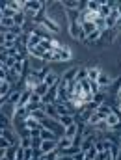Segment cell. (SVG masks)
Masks as SVG:
<instances>
[{
  "mask_svg": "<svg viewBox=\"0 0 121 160\" xmlns=\"http://www.w3.org/2000/svg\"><path fill=\"white\" fill-rule=\"evenodd\" d=\"M8 8H11L13 11H24V0H8Z\"/></svg>",
  "mask_w": 121,
  "mask_h": 160,
  "instance_id": "cell-16",
  "label": "cell"
},
{
  "mask_svg": "<svg viewBox=\"0 0 121 160\" xmlns=\"http://www.w3.org/2000/svg\"><path fill=\"white\" fill-rule=\"evenodd\" d=\"M39 43H41V38H39V36H36V34L32 32V34H30V38H28V43H26V52H30L32 48L39 47Z\"/></svg>",
  "mask_w": 121,
  "mask_h": 160,
  "instance_id": "cell-12",
  "label": "cell"
},
{
  "mask_svg": "<svg viewBox=\"0 0 121 160\" xmlns=\"http://www.w3.org/2000/svg\"><path fill=\"white\" fill-rule=\"evenodd\" d=\"M15 63H17V60H15L13 56H9V58H8V60L4 62V65H6V69H11V67H13Z\"/></svg>",
  "mask_w": 121,
  "mask_h": 160,
  "instance_id": "cell-38",
  "label": "cell"
},
{
  "mask_svg": "<svg viewBox=\"0 0 121 160\" xmlns=\"http://www.w3.org/2000/svg\"><path fill=\"white\" fill-rule=\"evenodd\" d=\"M4 43H6V39H4V32L0 30V45H4Z\"/></svg>",
  "mask_w": 121,
  "mask_h": 160,
  "instance_id": "cell-47",
  "label": "cell"
},
{
  "mask_svg": "<svg viewBox=\"0 0 121 160\" xmlns=\"http://www.w3.org/2000/svg\"><path fill=\"white\" fill-rule=\"evenodd\" d=\"M30 118H34L36 121H39V123H43V121L47 119V114H45V110H43V108H38V110L30 112Z\"/></svg>",
  "mask_w": 121,
  "mask_h": 160,
  "instance_id": "cell-23",
  "label": "cell"
},
{
  "mask_svg": "<svg viewBox=\"0 0 121 160\" xmlns=\"http://www.w3.org/2000/svg\"><path fill=\"white\" fill-rule=\"evenodd\" d=\"M21 140H19V147H24V149H28V147H32V136H19Z\"/></svg>",
  "mask_w": 121,
  "mask_h": 160,
  "instance_id": "cell-27",
  "label": "cell"
},
{
  "mask_svg": "<svg viewBox=\"0 0 121 160\" xmlns=\"http://www.w3.org/2000/svg\"><path fill=\"white\" fill-rule=\"evenodd\" d=\"M0 128H2V130H6V128H11V119H8V118L0 116Z\"/></svg>",
  "mask_w": 121,
  "mask_h": 160,
  "instance_id": "cell-34",
  "label": "cell"
},
{
  "mask_svg": "<svg viewBox=\"0 0 121 160\" xmlns=\"http://www.w3.org/2000/svg\"><path fill=\"white\" fill-rule=\"evenodd\" d=\"M24 127H26L28 130H34V128L41 127V123H39V121H36L34 118H28V119H24Z\"/></svg>",
  "mask_w": 121,
  "mask_h": 160,
  "instance_id": "cell-28",
  "label": "cell"
},
{
  "mask_svg": "<svg viewBox=\"0 0 121 160\" xmlns=\"http://www.w3.org/2000/svg\"><path fill=\"white\" fill-rule=\"evenodd\" d=\"M9 145H11V143H9V142L4 138V136H0V147H2V149H8Z\"/></svg>",
  "mask_w": 121,
  "mask_h": 160,
  "instance_id": "cell-43",
  "label": "cell"
},
{
  "mask_svg": "<svg viewBox=\"0 0 121 160\" xmlns=\"http://www.w3.org/2000/svg\"><path fill=\"white\" fill-rule=\"evenodd\" d=\"M110 11H112V8L106 4V0H101V9H99V17H103V19H106L108 15H110Z\"/></svg>",
  "mask_w": 121,
  "mask_h": 160,
  "instance_id": "cell-22",
  "label": "cell"
},
{
  "mask_svg": "<svg viewBox=\"0 0 121 160\" xmlns=\"http://www.w3.org/2000/svg\"><path fill=\"white\" fill-rule=\"evenodd\" d=\"M97 128H99V130H106V128H108V125H106V121H99V125H97Z\"/></svg>",
  "mask_w": 121,
  "mask_h": 160,
  "instance_id": "cell-44",
  "label": "cell"
},
{
  "mask_svg": "<svg viewBox=\"0 0 121 160\" xmlns=\"http://www.w3.org/2000/svg\"><path fill=\"white\" fill-rule=\"evenodd\" d=\"M39 138L43 140V142H47V140H60L52 130H48V128H45V127H41V134H39Z\"/></svg>",
  "mask_w": 121,
  "mask_h": 160,
  "instance_id": "cell-17",
  "label": "cell"
},
{
  "mask_svg": "<svg viewBox=\"0 0 121 160\" xmlns=\"http://www.w3.org/2000/svg\"><path fill=\"white\" fill-rule=\"evenodd\" d=\"M4 157H6V149H2V147H0V158H4Z\"/></svg>",
  "mask_w": 121,
  "mask_h": 160,
  "instance_id": "cell-48",
  "label": "cell"
},
{
  "mask_svg": "<svg viewBox=\"0 0 121 160\" xmlns=\"http://www.w3.org/2000/svg\"><path fill=\"white\" fill-rule=\"evenodd\" d=\"M41 143H43V140H41L39 136L38 138H32V149H39Z\"/></svg>",
  "mask_w": 121,
  "mask_h": 160,
  "instance_id": "cell-39",
  "label": "cell"
},
{
  "mask_svg": "<svg viewBox=\"0 0 121 160\" xmlns=\"http://www.w3.org/2000/svg\"><path fill=\"white\" fill-rule=\"evenodd\" d=\"M118 101H121V88L118 89Z\"/></svg>",
  "mask_w": 121,
  "mask_h": 160,
  "instance_id": "cell-49",
  "label": "cell"
},
{
  "mask_svg": "<svg viewBox=\"0 0 121 160\" xmlns=\"http://www.w3.org/2000/svg\"><path fill=\"white\" fill-rule=\"evenodd\" d=\"M4 67H6V65H4V62L0 60V69H4Z\"/></svg>",
  "mask_w": 121,
  "mask_h": 160,
  "instance_id": "cell-51",
  "label": "cell"
},
{
  "mask_svg": "<svg viewBox=\"0 0 121 160\" xmlns=\"http://www.w3.org/2000/svg\"><path fill=\"white\" fill-rule=\"evenodd\" d=\"M2 134H4V130H2V128H0V136H2Z\"/></svg>",
  "mask_w": 121,
  "mask_h": 160,
  "instance_id": "cell-54",
  "label": "cell"
},
{
  "mask_svg": "<svg viewBox=\"0 0 121 160\" xmlns=\"http://www.w3.org/2000/svg\"><path fill=\"white\" fill-rule=\"evenodd\" d=\"M97 84L101 86V91H104L106 88H110V84H112V78H110V75L103 71V73L99 75V78H97Z\"/></svg>",
  "mask_w": 121,
  "mask_h": 160,
  "instance_id": "cell-7",
  "label": "cell"
},
{
  "mask_svg": "<svg viewBox=\"0 0 121 160\" xmlns=\"http://www.w3.org/2000/svg\"><path fill=\"white\" fill-rule=\"evenodd\" d=\"M84 160H93V158H88V157H86V158H84Z\"/></svg>",
  "mask_w": 121,
  "mask_h": 160,
  "instance_id": "cell-56",
  "label": "cell"
},
{
  "mask_svg": "<svg viewBox=\"0 0 121 160\" xmlns=\"http://www.w3.org/2000/svg\"><path fill=\"white\" fill-rule=\"evenodd\" d=\"M28 118H30V110L26 106H17L15 108V118L13 119H21L24 123V119H28Z\"/></svg>",
  "mask_w": 121,
  "mask_h": 160,
  "instance_id": "cell-9",
  "label": "cell"
},
{
  "mask_svg": "<svg viewBox=\"0 0 121 160\" xmlns=\"http://www.w3.org/2000/svg\"><path fill=\"white\" fill-rule=\"evenodd\" d=\"M112 143H114V142H110V140H99V142H95V149H97L99 153H104V151H110Z\"/></svg>",
  "mask_w": 121,
  "mask_h": 160,
  "instance_id": "cell-13",
  "label": "cell"
},
{
  "mask_svg": "<svg viewBox=\"0 0 121 160\" xmlns=\"http://www.w3.org/2000/svg\"><path fill=\"white\" fill-rule=\"evenodd\" d=\"M80 28H82V32L86 34V38L89 36V34H93L97 28H95V22H89V21H86V22H82L80 24Z\"/></svg>",
  "mask_w": 121,
  "mask_h": 160,
  "instance_id": "cell-21",
  "label": "cell"
},
{
  "mask_svg": "<svg viewBox=\"0 0 121 160\" xmlns=\"http://www.w3.org/2000/svg\"><path fill=\"white\" fill-rule=\"evenodd\" d=\"M60 155V151H52V153H47V155H41L39 160H56Z\"/></svg>",
  "mask_w": 121,
  "mask_h": 160,
  "instance_id": "cell-35",
  "label": "cell"
},
{
  "mask_svg": "<svg viewBox=\"0 0 121 160\" xmlns=\"http://www.w3.org/2000/svg\"><path fill=\"white\" fill-rule=\"evenodd\" d=\"M84 80H88V67H78L77 82H84Z\"/></svg>",
  "mask_w": 121,
  "mask_h": 160,
  "instance_id": "cell-31",
  "label": "cell"
},
{
  "mask_svg": "<svg viewBox=\"0 0 121 160\" xmlns=\"http://www.w3.org/2000/svg\"><path fill=\"white\" fill-rule=\"evenodd\" d=\"M75 145V140H71V138H65V136H62L60 140H58V151L62 153V151H67L69 147H73Z\"/></svg>",
  "mask_w": 121,
  "mask_h": 160,
  "instance_id": "cell-8",
  "label": "cell"
},
{
  "mask_svg": "<svg viewBox=\"0 0 121 160\" xmlns=\"http://www.w3.org/2000/svg\"><path fill=\"white\" fill-rule=\"evenodd\" d=\"M17 147H19V145H9V147L6 149V158H9V160L17 158Z\"/></svg>",
  "mask_w": 121,
  "mask_h": 160,
  "instance_id": "cell-29",
  "label": "cell"
},
{
  "mask_svg": "<svg viewBox=\"0 0 121 160\" xmlns=\"http://www.w3.org/2000/svg\"><path fill=\"white\" fill-rule=\"evenodd\" d=\"M118 11H119V15H121V2H118Z\"/></svg>",
  "mask_w": 121,
  "mask_h": 160,
  "instance_id": "cell-50",
  "label": "cell"
},
{
  "mask_svg": "<svg viewBox=\"0 0 121 160\" xmlns=\"http://www.w3.org/2000/svg\"><path fill=\"white\" fill-rule=\"evenodd\" d=\"M34 93H36V95H39L41 99H43V97L48 93V86H47L45 82H41V84H38V86L34 88Z\"/></svg>",
  "mask_w": 121,
  "mask_h": 160,
  "instance_id": "cell-24",
  "label": "cell"
},
{
  "mask_svg": "<svg viewBox=\"0 0 121 160\" xmlns=\"http://www.w3.org/2000/svg\"><path fill=\"white\" fill-rule=\"evenodd\" d=\"M101 73H103V69H99V67H88V80L89 82H97Z\"/></svg>",
  "mask_w": 121,
  "mask_h": 160,
  "instance_id": "cell-18",
  "label": "cell"
},
{
  "mask_svg": "<svg viewBox=\"0 0 121 160\" xmlns=\"http://www.w3.org/2000/svg\"><path fill=\"white\" fill-rule=\"evenodd\" d=\"M93 99H95V104H103V102H104V95H103V93L93 95Z\"/></svg>",
  "mask_w": 121,
  "mask_h": 160,
  "instance_id": "cell-41",
  "label": "cell"
},
{
  "mask_svg": "<svg viewBox=\"0 0 121 160\" xmlns=\"http://www.w3.org/2000/svg\"><path fill=\"white\" fill-rule=\"evenodd\" d=\"M99 121H101L99 114H97V112H93V116L89 118V121H88V123H89V125H93V127H97V125H99Z\"/></svg>",
  "mask_w": 121,
  "mask_h": 160,
  "instance_id": "cell-37",
  "label": "cell"
},
{
  "mask_svg": "<svg viewBox=\"0 0 121 160\" xmlns=\"http://www.w3.org/2000/svg\"><path fill=\"white\" fill-rule=\"evenodd\" d=\"M84 158H86V153H82L80 149H78V151L73 155V160H84Z\"/></svg>",
  "mask_w": 121,
  "mask_h": 160,
  "instance_id": "cell-42",
  "label": "cell"
},
{
  "mask_svg": "<svg viewBox=\"0 0 121 160\" xmlns=\"http://www.w3.org/2000/svg\"><path fill=\"white\" fill-rule=\"evenodd\" d=\"M15 160H26V149L24 147H17V158Z\"/></svg>",
  "mask_w": 121,
  "mask_h": 160,
  "instance_id": "cell-36",
  "label": "cell"
},
{
  "mask_svg": "<svg viewBox=\"0 0 121 160\" xmlns=\"http://www.w3.org/2000/svg\"><path fill=\"white\" fill-rule=\"evenodd\" d=\"M60 80H62V78H60V77H58V75H56L54 71H50V73H48V75L45 77V80H43V82H45V84H47L48 88H52V86H56V84H58Z\"/></svg>",
  "mask_w": 121,
  "mask_h": 160,
  "instance_id": "cell-15",
  "label": "cell"
},
{
  "mask_svg": "<svg viewBox=\"0 0 121 160\" xmlns=\"http://www.w3.org/2000/svg\"><path fill=\"white\" fill-rule=\"evenodd\" d=\"M39 47L45 52H52V39H41Z\"/></svg>",
  "mask_w": 121,
  "mask_h": 160,
  "instance_id": "cell-33",
  "label": "cell"
},
{
  "mask_svg": "<svg viewBox=\"0 0 121 160\" xmlns=\"http://www.w3.org/2000/svg\"><path fill=\"white\" fill-rule=\"evenodd\" d=\"M41 24H43L45 30H48V32H52V34H58V32H60V24H58L54 19H50V17L41 19Z\"/></svg>",
  "mask_w": 121,
  "mask_h": 160,
  "instance_id": "cell-2",
  "label": "cell"
},
{
  "mask_svg": "<svg viewBox=\"0 0 121 160\" xmlns=\"http://www.w3.org/2000/svg\"><path fill=\"white\" fill-rule=\"evenodd\" d=\"M95 28H97V30H101V32H104V30H106V19L97 17V19H95Z\"/></svg>",
  "mask_w": 121,
  "mask_h": 160,
  "instance_id": "cell-32",
  "label": "cell"
},
{
  "mask_svg": "<svg viewBox=\"0 0 121 160\" xmlns=\"http://www.w3.org/2000/svg\"><path fill=\"white\" fill-rule=\"evenodd\" d=\"M56 160H73V157H71V155H58Z\"/></svg>",
  "mask_w": 121,
  "mask_h": 160,
  "instance_id": "cell-45",
  "label": "cell"
},
{
  "mask_svg": "<svg viewBox=\"0 0 121 160\" xmlns=\"http://www.w3.org/2000/svg\"><path fill=\"white\" fill-rule=\"evenodd\" d=\"M4 39H6V43H17L19 36H17L13 30H6V32H4Z\"/></svg>",
  "mask_w": 121,
  "mask_h": 160,
  "instance_id": "cell-26",
  "label": "cell"
},
{
  "mask_svg": "<svg viewBox=\"0 0 121 160\" xmlns=\"http://www.w3.org/2000/svg\"><path fill=\"white\" fill-rule=\"evenodd\" d=\"M41 155H47V153H52V151H58V140H47L43 142L39 147Z\"/></svg>",
  "mask_w": 121,
  "mask_h": 160,
  "instance_id": "cell-3",
  "label": "cell"
},
{
  "mask_svg": "<svg viewBox=\"0 0 121 160\" xmlns=\"http://www.w3.org/2000/svg\"><path fill=\"white\" fill-rule=\"evenodd\" d=\"M101 36H103V32H101V30H95L93 34H89V36L86 38V43L89 45V43H93V41H99L101 39Z\"/></svg>",
  "mask_w": 121,
  "mask_h": 160,
  "instance_id": "cell-30",
  "label": "cell"
},
{
  "mask_svg": "<svg viewBox=\"0 0 121 160\" xmlns=\"http://www.w3.org/2000/svg\"><path fill=\"white\" fill-rule=\"evenodd\" d=\"M41 127H45V128L52 130L58 138H62V136H63V130H65V128L62 127V123H60V121H58V119H50V118H47V119L43 121V123H41Z\"/></svg>",
  "mask_w": 121,
  "mask_h": 160,
  "instance_id": "cell-1",
  "label": "cell"
},
{
  "mask_svg": "<svg viewBox=\"0 0 121 160\" xmlns=\"http://www.w3.org/2000/svg\"><path fill=\"white\" fill-rule=\"evenodd\" d=\"M13 22H15V26H17V28H23V26H24V22H26V13H24V11H19V13H15V17H13Z\"/></svg>",
  "mask_w": 121,
  "mask_h": 160,
  "instance_id": "cell-20",
  "label": "cell"
},
{
  "mask_svg": "<svg viewBox=\"0 0 121 160\" xmlns=\"http://www.w3.org/2000/svg\"><path fill=\"white\" fill-rule=\"evenodd\" d=\"M32 89L30 88H24L23 91H21V99H19V104L17 106H28V102H30V99H32Z\"/></svg>",
  "mask_w": 121,
  "mask_h": 160,
  "instance_id": "cell-6",
  "label": "cell"
},
{
  "mask_svg": "<svg viewBox=\"0 0 121 160\" xmlns=\"http://www.w3.org/2000/svg\"><path fill=\"white\" fill-rule=\"evenodd\" d=\"M21 91H23V89H19V91H13V93H9L6 101H8L9 104H13V106H17V104H19V99H21Z\"/></svg>",
  "mask_w": 121,
  "mask_h": 160,
  "instance_id": "cell-25",
  "label": "cell"
},
{
  "mask_svg": "<svg viewBox=\"0 0 121 160\" xmlns=\"http://www.w3.org/2000/svg\"><path fill=\"white\" fill-rule=\"evenodd\" d=\"M106 125H108V128H118L121 125V118L119 114H116V112H112L108 118H106Z\"/></svg>",
  "mask_w": 121,
  "mask_h": 160,
  "instance_id": "cell-10",
  "label": "cell"
},
{
  "mask_svg": "<svg viewBox=\"0 0 121 160\" xmlns=\"http://www.w3.org/2000/svg\"><path fill=\"white\" fill-rule=\"evenodd\" d=\"M4 84H6V80H2V78H0V88H2Z\"/></svg>",
  "mask_w": 121,
  "mask_h": 160,
  "instance_id": "cell-52",
  "label": "cell"
},
{
  "mask_svg": "<svg viewBox=\"0 0 121 160\" xmlns=\"http://www.w3.org/2000/svg\"><path fill=\"white\" fill-rule=\"evenodd\" d=\"M97 155H99V151L95 149V145H93V147H91V149L86 153V157H88V158H93V160H95V157H97Z\"/></svg>",
  "mask_w": 121,
  "mask_h": 160,
  "instance_id": "cell-40",
  "label": "cell"
},
{
  "mask_svg": "<svg viewBox=\"0 0 121 160\" xmlns=\"http://www.w3.org/2000/svg\"><path fill=\"white\" fill-rule=\"evenodd\" d=\"M0 160H9V158H6V157H4V158H0Z\"/></svg>",
  "mask_w": 121,
  "mask_h": 160,
  "instance_id": "cell-55",
  "label": "cell"
},
{
  "mask_svg": "<svg viewBox=\"0 0 121 160\" xmlns=\"http://www.w3.org/2000/svg\"><path fill=\"white\" fill-rule=\"evenodd\" d=\"M86 9L91 11V13H99V9H101V0H88V2H86Z\"/></svg>",
  "mask_w": 121,
  "mask_h": 160,
  "instance_id": "cell-19",
  "label": "cell"
},
{
  "mask_svg": "<svg viewBox=\"0 0 121 160\" xmlns=\"http://www.w3.org/2000/svg\"><path fill=\"white\" fill-rule=\"evenodd\" d=\"M43 110H45L47 118H50V119H60V112H58V108H56V104H54V102L43 104Z\"/></svg>",
  "mask_w": 121,
  "mask_h": 160,
  "instance_id": "cell-4",
  "label": "cell"
},
{
  "mask_svg": "<svg viewBox=\"0 0 121 160\" xmlns=\"http://www.w3.org/2000/svg\"><path fill=\"white\" fill-rule=\"evenodd\" d=\"M78 132H80V127H78V123H75V125H71V127H67V128L63 130V136L75 140V138L78 136Z\"/></svg>",
  "mask_w": 121,
  "mask_h": 160,
  "instance_id": "cell-11",
  "label": "cell"
},
{
  "mask_svg": "<svg viewBox=\"0 0 121 160\" xmlns=\"http://www.w3.org/2000/svg\"><path fill=\"white\" fill-rule=\"evenodd\" d=\"M30 160H39V158H38V157H34V158H30Z\"/></svg>",
  "mask_w": 121,
  "mask_h": 160,
  "instance_id": "cell-53",
  "label": "cell"
},
{
  "mask_svg": "<svg viewBox=\"0 0 121 160\" xmlns=\"http://www.w3.org/2000/svg\"><path fill=\"white\" fill-rule=\"evenodd\" d=\"M6 73H8V69L4 67V69H0V78L2 80H6Z\"/></svg>",
  "mask_w": 121,
  "mask_h": 160,
  "instance_id": "cell-46",
  "label": "cell"
},
{
  "mask_svg": "<svg viewBox=\"0 0 121 160\" xmlns=\"http://www.w3.org/2000/svg\"><path fill=\"white\" fill-rule=\"evenodd\" d=\"M77 73H78V67H71V69H67L65 73H63V77H62V82L67 86V84H71V82H75L77 80Z\"/></svg>",
  "mask_w": 121,
  "mask_h": 160,
  "instance_id": "cell-5",
  "label": "cell"
},
{
  "mask_svg": "<svg viewBox=\"0 0 121 160\" xmlns=\"http://www.w3.org/2000/svg\"><path fill=\"white\" fill-rule=\"evenodd\" d=\"M60 123H62V127L63 128H67V127H71V125H75L77 119H75V114H67V116H60Z\"/></svg>",
  "mask_w": 121,
  "mask_h": 160,
  "instance_id": "cell-14",
  "label": "cell"
}]
</instances>
